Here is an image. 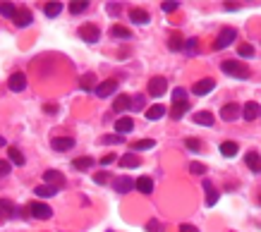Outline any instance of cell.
Listing matches in <instances>:
<instances>
[{"mask_svg": "<svg viewBox=\"0 0 261 232\" xmlns=\"http://www.w3.org/2000/svg\"><path fill=\"white\" fill-rule=\"evenodd\" d=\"M189 170H192L194 175H204L206 173V165H202V163H192V165H189Z\"/></svg>", "mask_w": 261, "mask_h": 232, "instance_id": "ee69618b", "label": "cell"}, {"mask_svg": "<svg viewBox=\"0 0 261 232\" xmlns=\"http://www.w3.org/2000/svg\"><path fill=\"white\" fill-rule=\"evenodd\" d=\"M31 22H34V17H31V12L27 10V7H19V10H17V15H15V19H12V24H15V27H19V29L29 27Z\"/></svg>", "mask_w": 261, "mask_h": 232, "instance_id": "8992f818", "label": "cell"}, {"mask_svg": "<svg viewBox=\"0 0 261 232\" xmlns=\"http://www.w3.org/2000/svg\"><path fill=\"white\" fill-rule=\"evenodd\" d=\"M221 153H223L225 158H232V156L237 153V144H235V142H223V144H221Z\"/></svg>", "mask_w": 261, "mask_h": 232, "instance_id": "4dcf8cb0", "label": "cell"}, {"mask_svg": "<svg viewBox=\"0 0 261 232\" xmlns=\"http://www.w3.org/2000/svg\"><path fill=\"white\" fill-rule=\"evenodd\" d=\"M0 175H2V177H7V175H10V163H7V161H2V163H0Z\"/></svg>", "mask_w": 261, "mask_h": 232, "instance_id": "c3c4849f", "label": "cell"}, {"mask_svg": "<svg viewBox=\"0 0 261 232\" xmlns=\"http://www.w3.org/2000/svg\"><path fill=\"white\" fill-rule=\"evenodd\" d=\"M0 206H2V218H12V215H15V206L7 201V199H2Z\"/></svg>", "mask_w": 261, "mask_h": 232, "instance_id": "e575fe53", "label": "cell"}, {"mask_svg": "<svg viewBox=\"0 0 261 232\" xmlns=\"http://www.w3.org/2000/svg\"><path fill=\"white\" fill-rule=\"evenodd\" d=\"M115 91H117L115 79H106V82H101V84L96 87V96H98V98H106V96H111V93H115Z\"/></svg>", "mask_w": 261, "mask_h": 232, "instance_id": "ba28073f", "label": "cell"}, {"mask_svg": "<svg viewBox=\"0 0 261 232\" xmlns=\"http://www.w3.org/2000/svg\"><path fill=\"white\" fill-rule=\"evenodd\" d=\"M166 113H168V110H166L163 106H151V108L146 110V120H161Z\"/></svg>", "mask_w": 261, "mask_h": 232, "instance_id": "484cf974", "label": "cell"}, {"mask_svg": "<svg viewBox=\"0 0 261 232\" xmlns=\"http://www.w3.org/2000/svg\"><path fill=\"white\" fill-rule=\"evenodd\" d=\"M111 36H115V38H132V31L130 29H125V27H120V24H115L113 29H111Z\"/></svg>", "mask_w": 261, "mask_h": 232, "instance_id": "f546056e", "label": "cell"}, {"mask_svg": "<svg viewBox=\"0 0 261 232\" xmlns=\"http://www.w3.org/2000/svg\"><path fill=\"white\" fill-rule=\"evenodd\" d=\"M34 194H36V196H56V194H58V187H53V184H41V187L34 189Z\"/></svg>", "mask_w": 261, "mask_h": 232, "instance_id": "7402d4cb", "label": "cell"}, {"mask_svg": "<svg viewBox=\"0 0 261 232\" xmlns=\"http://www.w3.org/2000/svg\"><path fill=\"white\" fill-rule=\"evenodd\" d=\"M240 117V106L237 103H228L221 108V120H237Z\"/></svg>", "mask_w": 261, "mask_h": 232, "instance_id": "2e32d148", "label": "cell"}, {"mask_svg": "<svg viewBox=\"0 0 261 232\" xmlns=\"http://www.w3.org/2000/svg\"><path fill=\"white\" fill-rule=\"evenodd\" d=\"M213 87H216V82H213V79H208V77H206V79H202V82H197V84H194V89H192V91H194V93H197V96H206V93H208V91H213Z\"/></svg>", "mask_w": 261, "mask_h": 232, "instance_id": "9a60e30c", "label": "cell"}, {"mask_svg": "<svg viewBox=\"0 0 261 232\" xmlns=\"http://www.w3.org/2000/svg\"><path fill=\"white\" fill-rule=\"evenodd\" d=\"M177 5H180L177 0H166V2H161V10H163V12H175Z\"/></svg>", "mask_w": 261, "mask_h": 232, "instance_id": "f35d334b", "label": "cell"}, {"mask_svg": "<svg viewBox=\"0 0 261 232\" xmlns=\"http://www.w3.org/2000/svg\"><path fill=\"white\" fill-rule=\"evenodd\" d=\"M108 12L115 17V15H120L122 12V7H120V2H108Z\"/></svg>", "mask_w": 261, "mask_h": 232, "instance_id": "f6af8a7d", "label": "cell"}, {"mask_svg": "<svg viewBox=\"0 0 261 232\" xmlns=\"http://www.w3.org/2000/svg\"><path fill=\"white\" fill-rule=\"evenodd\" d=\"M153 144H156L153 139H144V142H134L132 148H134V151H146V148H153Z\"/></svg>", "mask_w": 261, "mask_h": 232, "instance_id": "74e56055", "label": "cell"}, {"mask_svg": "<svg viewBox=\"0 0 261 232\" xmlns=\"http://www.w3.org/2000/svg\"><path fill=\"white\" fill-rule=\"evenodd\" d=\"M139 163H142V161H139L134 153H125V156L120 158V165H122V168H139Z\"/></svg>", "mask_w": 261, "mask_h": 232, "instance_id": "44dd1931", "label": "cell"}, {"mask_svg": "<svg viewBox=\"0 0 261 232\" xmlns=\"http://www.w3.org/2000/svg\"><path fill=\"white\" fill-rule=\"evenodd\" d=\"M194 122H197V125H204V127H211V125H213V115L206 113V110H204V113H197V115H194Z\"/></svg>", "mask_w": 261, "mask_h": 232, "instance_id": "f1b7e54d", "label": "cell"}, {"mask_svg": "<svg viewBox=\"0 0 261 232\" xmlns=\"http://www.w3.org/2000/svg\"><path fill=\"white\" fill-rule=\"evenodd\" d=\"M79 38H82V41H87V43H98L101 31H98V27H93V24L79 27Z\"/></svg>", "mask_w": 261, "mask_h": 232, "instance_id": "5b68a950", "label": "cell"}, {"mask_svg": "<svg viewBox=\"0 0 261 232\" xmlns=\"http://www.w3.org/2000/svg\"><path fill=\"white\" fill-rule=\"evenodd\" d=\"M117 156H113V153H108V156H106V158H101V165H103V168H106V165H111V163H113V161H115Z\"/></svg>", "mask_w": 261, "mask_h": 232, "instance_id": "681fc988", "label": "cell"}, {"mask_svg": "<svg viewBox=\"0 0 261 232\" xmlns=\"http://www.w3.org/2000/svg\"><path fill=\"white\" fill-rule=\"evenodd\" d=\"M237 53H240V58H254L257 51H254V46H247V43H244V46L237 48Z\"/></svg>", "mask_w": 261, "mask_h": 232, "instance_id": "d590c367", "label": "cell"}, {"mask_svg": "<svg viewBox=\"0 0 261 232\" xmlns=\"http://www.w3.org/2000/svg\"><path fill=\"white\" fill-rule=\"evenodd\" d=\"M67 7H70V12H72V15H82V12H87L89 2L87 0H72Z\"/></svg>", "mask_w": 261, "mask_h": 232, "instance_id": "d4e9b609", "label": "cell"}, {"mask_svg": "<svg viewBox=\"0 0 261 232\" xmlns=\"http://www.w3.org/2000/svg\"><path fill=\"white\" fill-rule=\"evenodd\" d=\"M43 12H46L48 17H58L60 12H62V2H48V5L43 7Z\"/></svg>", "mask_w": 261, "mask_h": 232, "instance_id": "1f68e13d", "label": "cell"}, {"mask_svg": "<svg viewBox=\"0 0 261 232\" xmlns=\"http://www.w3.org/2000/svg\"><path fill=\"white\" fill-rule=\"evenodd\" d=\"M142 106H144V96H134L132 98V110H142Z\"/></svg>", "mask_w": 261, "mask_h": 232, "instance_id": "7bdbcfd3", "label": "cell"}, {"mask_svg": "<svg viewBox=\"0 0 261 232\" xmlns=\"http://www.w3.org/2000/svg\"><path fill=\"white\" fill-rule=\"evenodd\" d=\"M244 163H247V168H249L252 173H261V156L257 151H249V153L244 156Z\"/></svg>", "mask_w": 261, "mask_h": 232, "instance_id": "7c38bea8", "label": "cell"}, {"mask_svg": "<svg viewBox=\"0 0 261 232\" xmlns=\"http://www.w3.org/2000/svg\"><path fill=\"white\" fill-rule=\"evenodd\" d=\"M146 230H149V232H158V230H161V223H158V220L153 218V220H149V225H146Z\"/></svg>", "mask_w": 261, "mask_h": 232, "instance_id": "7dc6e473", "label": "cell"}, {"mask_svg": "<svg viewBox=\"0 0 261 232\" xmlns=\"http://www.w3.org/2000/svg\"><path fill=\"white\" fill-rule=\"evenodd\" d=\"M235 38H237V31L228 27V29H223L221 34H218V38H216L213 48H216V51H223V48H228L230 43H235Z\"/></svg>", "mask_w": 261, "mask_h": 232, "instance_id": "3957f363", "label": "cell"}, {"mask_svg": "<svg viewBox=\"0 0 261 232\" xmlns=\"http://www.w3.org/2000/svg\"><path fill=\"white\" fill-rule=\"evenodd\" d=\"M7 87H10V91H24L27 89V77L22 74V72H15V74H10V79H7Z\"/></svg>", "mask_w": 261, "mask_h": 232, "instance_id": "52a82bcc", "label": "cell"}, {"mask_svg": "<svg viewBox=\"0 0 261 232\" xmlns=\"http://www.w3.org/2000/svg\"><path fill=\"white\" fill-rule=\"evenodd\" d=\"M137 187V182L132 179V177H117L115 179V192L117 194H127V192H132Z\"/></svg>", "mask_w": 261, "mask_h": 232, "instance_id": "30bf717a", "label": "cell"}, {"mask_svg": "<svg viewBox=\"0 0 261 232\" xmlns=\"http://www.w3.org/2000/svg\"><path fill=\"white\" fill-rule=\"evenodd\" d=\"M101 142H103V144H117V142H122V137H120V134H106Z\"/></svg>", "mask_w": 261, "mask_h": 232, "instance_id": "60d3db41", "label": "cell"}, {"mask_svg": "<svg viewBox=\"0 0 261 232\" xmlns=\"http://www.w3.org/2000/svg\"><path fill=\"white\" fill-rule=\"evenodd\" d=\"M197 43H199V41H197V38H189V41H187V43H185V51H187V53H189V55H192V53H197Z\"/></svg>", "mask_w": 261, "mask_h": 232, "instance_id": "b9f144b4", "label": "cell"}, {"mask_svg": "<svg viewBox=\"0 0 261 232\" xmlns=\"http://www.w3.org/2000/svg\"><path fill=\"white\" fill-rule=\"evenodd\" d=\"M43 179H46V184H53V187H58V189L65 187V179H62V175H60L58 170H46V173H43Z\"/></svg>", "mask_w": 261, "mask_h": 232, "instance_id": "4fadbf2b", "label": "cell"}, {"mask_svg": "<svg viewBox=\"0 0 261 232\" xmlns=\"http://www.w3.org/2000/svg\"><path fill=\"white\" fill-rule=\"evenodd\" d=\"M27 213H31V215L38 218V220H48V218L53 215L51 206H48V203H41V201H34L31 206H27Z\"/></svg>", "mask_w": 261, "mask_h": 232, "instance_id": "7a4b0ae2", "label": "cell"}, {"mask_svg": "<svg viewBox=\"0 0 261 232\" xmlns=\"http://www.w3.org/2000/svg\"><path fill=\"white\" fill-rule=\"evenodd\" d=\"M221 70H223L225 74H230V77H237V79H249V77H252L249 67H247V65H242V62H235V60H225V62H221Z\"/></svg>", "mask_w": 261, "mask_h": 232, "instance_id": "6da1fadb", "label": "cell"}, {"mask_svg": "<svg viewBox=\"0 0 261 232\" xmlns=\"http://www.w3.org/2000/svg\"><path fill=\"white\" fill-rule=\"evenodd\" d=\"M204 192H206V206H216L218 201V192L213 189V184H211V179H204Z\"/></svg>", "mask_w": 261, "mask_h": 232, "instance_id": "e0dca14e", "label": "cell"}, {"mask_svg": "<svg viewBox=\"0 0 261 232\" xmlns=\"http://www.w3.org/2000/svg\"><path fill=\"white\" fill-rule=\"evenodd\" d=\"M130 108H132V98H130V96H125V93H122V96H117L115 103H113V110H115V113L130 110Z\"/></svg>", "mask_w": 261, "mask_h": 232, "instance_id": "d6986e66", "label": "cell"}, {"mask_svg": "<svg viewBox=\"0 0 261 232\" xmlns=\"http://www.w3.org/2000/svg\"><path fill=\"white\" fill-rule=\"evenodd\" d=\"M130 19H132V24H139V27H144L151 22V15L146 12V10H139V7H134V10H130Z\"/></svg>", "mask_w": 261, "mask_h": 232, "instance_id": "9c48e42d", "label": "cell"}, {"mask_svg": "<svg viewBox=\"0 0 261 232\" xmlns=\"http://www.w3.org/2000/svg\"><path fill=\"white\" fill-rule=\"evenodd\" d=\"M261 115V108L254 103V101H249V103H244V108H242V117L247 120V122H252V120H257Z\"/></svg>", "mask_w": 261, "mask_h": 232, "instance_id": "8fae6325", "label": "cell"}, {"mask_svg": "<svg viewBox=\"0 0 261 232\" xmlns=\"http://www.w3.org/2000/svg\"><path fill=\"white\" fill-rule=\"evenodd\" d=\"M93 182H96V184H106V182H108V173H96L93 175Z\"/></svg>", "mask_w": 261, "mask_h": 232, "instance_id": "bcb514c9", "label": "cell"}, {"mask_svg": "<svg viewBox=\"0 0 261 232\" xmlns=\"http://www.w3.org/2000/svg\"><path fill=\"white\" fill-rule=\"evenodd\" d=\"M93 82H96V77H93V74H84V77H82V82H79V87L84 89V91H91V89H93Z\"/></svg>", "mask_w": 261, "mask_h": 232, "instance_id": "8d00e7d4", "label": "cell"}, {"mask_svg": "<svg viewBox=\"0 0 261 232\" xmlns=\"http://www.w3.org/2000/svg\"><path fill=\"white\" fill-rule=\"evenodd\" d=\"M7 158H10L15 165H24V163H27V158L22 156V151H19V148H15V146H10V148H7Z\"/></svg>", "mask_w": 261, "mask_h": 232, "instance_id": "ffe728a7", "label": "cell"}, {"mask_svg": "<svg viewBox=\"0 0 261 232\" xmlns=\"http://www.w3.org/2000/svg\"><path fill=\"white\" fill-rule=\"evenodd\" d=\"M180 232H199L194 225H180Z\"/></svg>", "mask_w": 261, "mask_h": 232, "instance_id": "f907efd6", "label": "cell"}, {"mask_svg": "<svg viewBox=\"0 0 261 232\" xmlns=\"http://www.w3.org/2000/svg\"><path fill=\"white\" fill-rule=\"evenodd\" d=\"M132 127H134V122H132V117L122 115L120 120H115V132L122 137V134H127V132H132Z\"/></svg>", "mask_w": 261, "mask_h": 232, "instance_id": "5bb4252c", "label": "cell"}, {"mask_svg": "<svg viewBox=\"0 0 261 232\" xmlns=\"http://www.w3.org/2000/svg\"><path fill=\"white\" fill-rule=\"evenodd\" d=\"M0 12H2V17H5V19H15L17 7H15L12 2H0Z\"/></svg>", "mask_w": 261, "mask_h": 232, "instance_id": "4316f807", "label": "cell"}, {"mask_svg": "<svg viewBox=\"0 0 261 232\" xmlns=\"http://www.w3.org/2000/svg\"><path fill=\"white\" fill-rule=\"evenodd\" d=\"M166 91H168V82H166L163 77H153V79L149 82V96H153V98H161Z\"/></svg>", "mask_w": 261, "mask_h": 232, "instance_id": "277c9868", "label": "cell"}, {"mask_svg": "<svg viewBox=\"0 0 261 232\" xmlns=\"http://www.w3.org/2000/svg\"><path fill=\"white\" fill-rule=\"evenodd\" d=\"M93 165V158H89V156H82V158H75L72 161V168L75 170H89Z\"/></svg>", "mask_w": 261, "mask_h": 232, "instance_id": "603a6c76", "label": "cell"}, {"mask_svg": "<svg viewBox=\"0 0 261 232\" xmlns=\"http://www.w3.org/2000/svg\"><path fill=\"white\" fill-rule=\"evenodd\" d=\"M185 144H187V148H189V151H194V153H199V151H202V144H199V142H197L194 137H189V139H187Z\"/></svg>", "mask_w": 261, "mask_h": 232, "instance_id": "ab89813d", "label": "cell"}, {"mask_svg": "<svg viewBox=\"0 0 261 232\" xmlns=\"http://www.w3.org/2000/svg\"><path fill=\"white\" fill-rule=\"evenodd\" d=\"M168 48H170V51H175V53L185 48V43H182V36H180V34H173V36H170V43H168Z\"/></svg>", "mask_w": 261, "mask_h": 232, "instance_id": "d6a6232c", "label": "cell"}, {"mask_svg": "<svg viewBox=\"0 0 261 232\" xmlns=\"http://www.w3.org/2000/svg\"><path fill=\"white\" fill-rule=\"evenodd\" d=\"M180 103H189V101H187V91L182 87L173 89V106H180Z\"/></svg>", "mask_w": 261, "mask_h": 232, "instance_id": "83f0119b", "label": "cell"}, {"mask_svg": "<svg viewBox=\"0 0 261 232\" xmlns=\"http://www.w3.org/2000/svg\"><path fill=\"white\" fill-rule=\"evenodd\" d=\"M137 189H139L142 194H151V192H153V182H151V177H137Z\"/></svg>", "mask_w": 261, "mask_h": 232, "instance_id": "cb8c5ba5", "label": "cell"}, {"mask_svg": "<svg viewBox=\"0 0 261 232\" xmlns=\"http://www.w3.org/2000/svg\"><path fill=\"white\" fill-rule=\"evenodd\" d=\"M187 110H189V103H180V106H173L170 115H173V120H180V117L185 115Z\"/></svg>", "mask_w": 261, "mask_h": 232, "instance_id": "836d02e7", "label": "cell"}, {"mask_svg": "<svg viewBox=\"0 0 261 232\" xmlns=\"http://www.w3.org/2000/svg\"><path fill=\"white\" fill-rule=\"evenodd\" d=\"M259 201H261V199H259Z\"/></svg>", "mask_w": 261, "mask_h": 232, "instance_id": "816d5d0a", "label": "cell"}, {"mask_svg": "<svg viewBox=\"0 0 261 232\" xmlns=\"http://www.w3.org/2000/svg\"><path fill=\"white\" fill-rule=\"evenodd\" d=\"M51 144H53L56 151H70V148L75 146V139H70V137H56Z\"/></svg>", "mask_w": 261, "mask_h": 232, "instance_id": "ac0fdd59", "label": "cell"}]
</instances>
